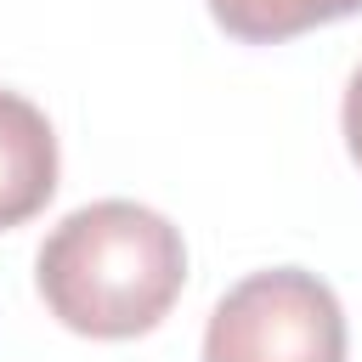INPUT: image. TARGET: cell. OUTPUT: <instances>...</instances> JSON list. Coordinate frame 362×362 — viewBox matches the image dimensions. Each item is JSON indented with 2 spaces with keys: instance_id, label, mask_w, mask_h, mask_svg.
I'll return each mask as SVG.
<instances>
[{
  "instance_id": "cell-5",
  "label": "cell",
  "mask_w": 362,
  "mask_h": 362,
  "mask_svg": "<svg viewBox=\"0 0 362 362\" xmlns=\"http://www.w3.org/2000/svg\"><path fill=\"white\" fill-rule=\"evenodd\" d=\"M345 147H351V158L362 164V68H356L351 85H345Z\"/></svg>"
},
{
  "instance_id": "cell-3",
  "label": "cell",
  "mask_w": 362,
  "mask_h": 362,
  "mask_svg": "<svg viewBox=\"0 0 362 362\" xmlns=\"http://www.w3.org/2000/svg\"><path fill=\"white\" fill-rule=\"evenodd\" d=\"M57 192V130L51 119L17 96L0 90V232L34 221Z\"/></svg>"
},
{
  "instance_id": "cell-2",
  "label": "cell",
  "mask_w": 362,
  "mask_h": 362,
  "mask_svg": "<svg viewBox=\"0 0 362 362\" xmlns=\"http://www.w3.org/2000/svg\"><path fill=\"white\" fill-rule=\"evenodd\" d=\"M204 362H345V311L305 266L249 272L215 300Z\"/></svg>"
},
{
  "instance_id": "cell-1",
  "label": "cell",
  "mask_w": 362,
  "mask_h": 362,
  "mask_svg": "<svg viewBox=\"0 0 362 362\" xmlns=\"http://www.w3.org/2000/svg\"><path fill=\"white\" fill-rule=\"evenodd\" d=\"M34 283L62 328L90 339H136L170 317L187 283V243L158 209L102 198L51 226Z\"/></svg>"
},
{
  "instance_id": "cell-4",
  "label": "cell",
  "mask_w": 362,
  "mask_h": 362,
  "mask_svg": "<svg viewBox=\"0 0 362 362\" xmlns=\"http://www.w3.org/2000/svg\"><path fill=\"white\" fill-rule=\"evenodd\" d=\"M351 11H362V0H209V17L232 40H249V45H277L305 28L339 23Z\"/></svg>"
}]
</instances>
